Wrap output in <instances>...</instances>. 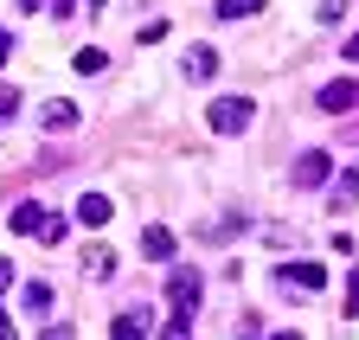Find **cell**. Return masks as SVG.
I'll list each match as a JSON object with an SVG mask.
<instances>
[{"label": "cell", "instance_id": "14", "mask_svg": "<svg viewBox=\"0 0 359 340\" xmlns=\"http://www.w3.org/2000/svg\"><path fill=\"white\" fill-rule=\"evenodd\" d=\"M20 302H26V315H45V308H52V289H45V283H26Z\"/></svg>", "mask_w": 359, "mask_h": 340}, {"label": "cell", "instance_id": "17", "mask_svg": "<svg viewBox=\"0 0 359 340\" xmlns=\"http://www.w3.org/2000/svg\"><path fill=\"white\" fill-rule=\"evenodd\" d=\"M65 225H71V219H58V212H45V225H39V244H65Z\"/></svg>", "mask_w": 359, "mask_h": 340}, {"label": "cell", "instance_id": "3", "mask_svg": "<svg viewBox=\"0 0 359 340\" xmlns=\"http://www.w3.org/2000/svg\"><path fill=\"white\" fill-rule=\"evenodd\" d=\"M327 174H334V161H327V148H308V154L295 161V174H289V180H295L302 193H314V186H327Z\"/></svg>", "mask_w": 359, "mask_h": 340}, {"label": "cell", "instance_id": "16", "mask_svg": "<svg viewBox=\"0 0 359 340\" xmlns=\"http://www.w3.org/2000/svg\"><path fill=\"white\" fill-rule=\"evenodd\" d=\"M193 334V315H180V308H167V327H161V340H187Z\"/></svg>", "mask_w": 359, "mask_h": 340}, {"label": "cell", "instance_id": "21", "mask_svg": "<svg viewBox=\"0 0 359 340\" xmlns=\"http://www.w3.org/2000/svg\"><path fill=\"white\" fill-rule=\"evenodd\" d=\"M0 340H20V321H13L7 308H0Z\"/></svg>", "mask_w": 359, "mask_h": 340}, {"label": "cell", "instance_id": "25", "mask_svg": "<svg viewBox=\"0 0 359 340\" xmlns=\"http://www.w3.org/2000/svg\"><path fill=\"white\" fill-rule=\"evenodd\" d=\"M13 7H20V13H32V7H45V0H13Z\"/></svg>", "mask_w": 359, "mask_h": 340}, {"label": "cell", "instance_id": "11", "mask_svg": "<svg viewBox=\"0 0 359 340\" xmlns=\"http://www.w3.org/2000/svg\"><path fill=\"white\" fill-rule=\"evenodd\" d=\"M212 71H218V52H212V46H193V52H187V77H193V83H205Z\"/></svg>", "mask_w": 359, "mask_h": 340}, {"label": "cell", "instance_id": "4", "mask_svg": "<svg viewBox=\"0 0 359 340\" xmlns=\"http://www.w3.org/2000/svg\"><path fill=\"white\" fill-rule=\"evenodd\" d=\"M167 308H180V315L199 308V270H173L167 276Z\"/></svg>", "mask_w": 359, "mask_h": 340}, {"label": "cell", "instance_id": "5", "mask_svg": "<svg viewBox=\"0 0 359 340\" xmlns=\"http://www.w3.org/2000/svg\"><path fill=\"white\" fill-rule=\"evenodd\" d=\"M314 103H321L327 116H346V109L359 103V77H334V83H321V97H314Z\"/></svg>", "mask_w": 359, "mask_h": 340}, {"label": "cell", "instance_id": "19", "mask_svg": "<svg viewBox=\"0 0 359 340\" xmlns=\"http://www.w3.org/2000/svg\"><path fill=\"white\" fill-rule=\"evenodd\" d=\"M346 321H359V270H346Z\"/></svg>", "mask_w": 359, "mask_h": 340}, {"label": "cell", "instance_id": "1", "mask_svg": "<svg viewBox=\"0 0 359 340\" xmlns=\"http://www.w3.org/2000/svg\"><path fill=\"white\" fill-rule=\"evenodd\" d=\"M250 116H257V103H250V97H218L205 122H212L218 135H244V129H250Z\"/></svg>", "mask_w": 359, "mask_h": 340}, {"label": "cell", "instance_id": "10", "mask_svg": "<svg viewBox=\"0 0 359 340\" xmlns=\"http://www.w3.org/2000/svg\"><path fill=\"white\" fill-rule=\"evenodd\" d=\"M39 225H45V212H39L32 199H20V205H13V219H7V231H26V238H39Z\"/></svg>", "mask_w": 359, "mask_h": 340}, {"label": "cell", "instance_id": "7", "mask_svg": "<svg viewBox=\"0 0 359 340\" xmlns=\"http://www.w3.org/2000/svg\"><path fill=\"white\" fill-rule=\"evenodd\" d=\"M39 116H45V129H52V135H65V129H77V122H83L77 103H65V97H58V103H45Z\"/></svg>", "mask_w": 359, "mask_h": 340}, {"label": "cell", "instance_id": "20", "mask_svg": "<svg viewBox=\"0 0 359 340\" xmlns=\"http://www.w3.org/2000/svg\"><path fill=\"white\" fill-rule=\"evenodd\" d=\"M0 116H20V90L13 83H0Z\"/></svg>", "mask_w": 359, "mask_h": 340}, {"label": "cell", "instance_id": "13", "mask_svg": "<svg viewBox=\"0 0 359 340\" xmlns=\"http://www.w3.org/2000/svg\"><path fill=\"white\" fill-rule=\"evenodd\" d=\"M263 0H218V20H257Z\"/></svg>", "mask_w": 359, "mask_h": 340}, {"label": "cell", "instance_id": "15", "mask_svg": "<svg viewBox=\"0 0 359 340\" xmlns=\"http://www.w3.org/2000/svg\"><path fill=\"white\" fill-rule=\"evenodd\" d=\"M83 270H90V276H109V270H116V257H109L103 244H90V250H83Z\"/></svg>", "mask_w": 359, "mask_h": 340}, {"label": "cell", "instance_id": "8", "mask_svg": "<svg viewBox=\"0 0 359 340\" xmlns=\"http://www.w3.org/2000/svg\"><path fill=\"white\" fill-rule=\"evenodd\" d=\"M142 257H154V264L173 257V231H167V225H148V231H142Z\"/></svg>", "mask_w": 359, "mask_h": 340}, {"label": "cell", "instance_id": "2", "mask_svg": "<svg viewBox=\"0 0 359 340\" xmlns=\"http://www.w3.org/2000/svg\"><path fill=\"white\" fill-rule=\"evenodd\" d=\"M276 283H283L289 295H314V289H327V270H321V264H283Z\"/></svg>", "mask_w": 359, "mask_h": 340}, {"label": "cell", "instance_id": "22", "mask_svg": "<svg viewBox=\"0 0 359 340\" xmlns=\"http://www.w3.org/2000/svg\"><path fill=\"white\" fill-rule=\"evenodd\" d=\"M7 289H13V264H7V257H0V295H7Z\"/></svg>", "mask_w": 359, "mask_h": 340}, {"label": "cell", "instance_id": "12", "mask_svg": "<svg viewBox=\"0 0 359 340\" xmlns=\"http://www.w3.org/2000/svg\"><path fill=\"white\" fill-rule=\"evenodd\" d=\"M142 327H148V315H142V308H128V315H116V327H109V334H116V340H148Z\"/></svg>", "mask_w": 359, "mask_h": 340}, {"label": "cell", "instance_id": "27", "mask_svg": "<svg viewBox=\"0 0 359 340\" xmlns=\"http://www.w3.org/2000/svg\"><path fill=\"white\" fill-rule=\"evenodd\" d=\"M90 7H103V0H90Z\"/></svg>", "mask_w": 359, "mask_h": 340}, {"label": "cell", "instance_id": "18", "mask_svg": "<svg viewBox=\"0 0 359 340\" xmlns=\"http://www.w3.org/2000/svg\"><path fill=\"white\" fill-rule=\"evenodd\" d=\"M71 64H77V71H83V77H103V52H97V46H83V52H77V58H71Z\"/></svg>", "mask_w": 359, "mask_h": 340}, {"label": "cell", "instance_id": "26", "mask_svg": "<svg viewBox=\"0 0 359 340\" xmlns=\"http://www.w3.org/2000/svg\"><path fill=\"white\" fill-rule=\"evenodd\" d=\"M276 340H302V334H276Z\"/></svg>", "mask_w": 359, "mask_h": 340}, {"label": "cell", "instance_id": "23", "mask_svg": "<svg viewBox=\"0 0 359 340\" xmlns=\"http://www.w3.org/2000/svg\"><path fill=\"white\" fill-rule=\"evenodd\" d=\"M13 58V32H0V64H7Z\"/></svg>", "mask_w": 359, "mask_h": 340}, {"label": "cell", "instance_id": "24", "mask_svg": "<svg viewBox=\"0 0 359 340\" xmlns=\"http://www.w3.org/2000/svg\"><path fill=\"white\" fill-rule=\"evenodd\" d=\"M346 58H353V64H359V32H353V39H346Z\"/></svg>", "mask_w": 359, "mask_h": 340}, {"label": "cell", "instance_id": "6", "mask_svg": "<svg viewBox=\"0 0 359 340\" xmlns=\"http://www.w3.org/2000/svg\"><path fill=\"white\" fill-rule=\"evenodd\" d=\"M353 199H359V167H346V174L327 186V212H346Z\"/></svg>", "mask_w": 359, "mask_h": 340}, {"label": "cell", "instance_id": "9", "mask_svg": "<svg viewBox=\"0 0 359 340\" xmlns=\"http://www.w3.org/2000/svg\"><path fill=\"white\" fill-rule=\"evenodd\" d=\"M109 212H116V205H109L103 193H83V199H77V225H109Z\"/></svg>", "mask_w": 359, "mask_h": 340}]
</instances>
